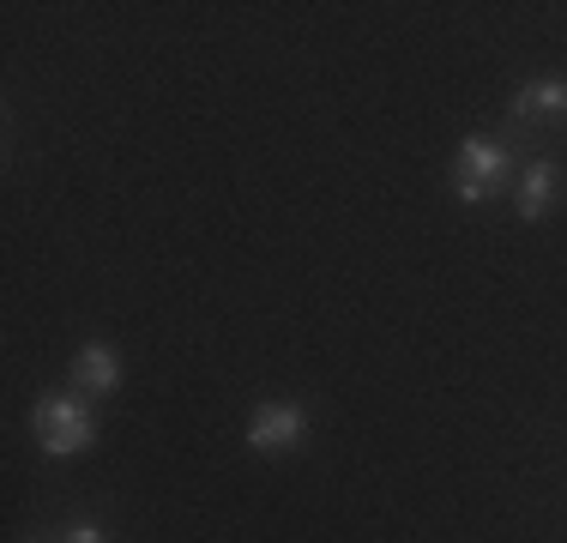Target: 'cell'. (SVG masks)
Instances as JSON below:
<instances>
[{"instance_id": "obj_1", "label": "cell", "mask_w": 567, "mask_h": 543, "mask_svg": "<svg viewBox=\"0 0 567 543\" xmlns=\"http://www.w3.org/2000/svg\"><path fill=\"white\" fill-rule=\"evenodd\" d=\"M31 434L49 459H73L85 447H97V417H91V404L79 392H43L31 404Z\"/></svg>"}, {"instance_id": "obj_2", "label": "cell", "mask_w": 567, "mask_h": 543, "mask_svg": "<svg viewBox=\"0 0 567 543\" xmlns=\"http://www.w3.org/2000/svg\"><path fill=\"white\" fill-rule=\"evenodd\" d=\"M513 182V152L502 140H489V133H465L453 152V194L465 199V206H483V199H495L502 187Z\"/></svg>"}, {"instance_id": "obj_3", "label": "cell", "mask_w": 567, "mask_h": 543, "mask_svg": "<svg viewBox=\"0 0 567 543\" xmlns=\"http://www.w3.org/2000/svg\"><path fill=\"white\" fill-rule=\"evenodd\" d=\"M308 441V411L296 399H260L248 417V447L260 459H278V453H296Z\"/></svg>"}, {"instance_id": "obj_4", "label": "cell", "mask_w": 567, "mask_h": 543, "mask_svg": "<svg viewBox=\"0 0 567 543\" xmlns=\"http://www.w3.org/2000/svg\"><path fill=\"white\" fill-rule=\"evenodd\" d=\"M513 121L519 127H567V79H525L513 91Z\"/></svg>"}, {"instance_id": "obj_5", "label": "cell", "mask_w": 567, "mask_h": 543, "mask_svg": "<svg viewBox=\"0 0 567 543\" xmlns=\"http://www.w3.org/2000/svg\"><path fill=\"white\" fill-rule=\"evenodd\" d=\"M561 194V163L556 157H532L519 175V187H513V212H519V224H544V212L556 206Z\"/></svg>"}, {"instance_id": "obj_6", "label": "cell", "mask_w": 567, "mask_h": 543, "mask_svg": "<svg viewBox=\"0 0 567 543\" xmlns=\"http://www.w3.org/2000/svg\"><path fill=\"white\" fill-rule=\"evenodd\" d=\"M73 387H85V392H115V387H121V357H115V345L85 338V345H79V357H73Z\"/></svg>"}, {"instance_id": "obj_7", "label": "cell", "mask_w": 567, "mask_h": 543, "mask_svg": "<svg viewBox=\"0 0 567 543\" xmlns=\"http://www.w3.org/2000/svg\"><path fill=\"white\" fill-rule=\"evenodd\" d=\"M55 543H110V532H103L97 520H73V525H61Z\"/></svg>"}, {"instance_id": "obj_8", "label": "cell", "mask_w": 567, "mask_h": 543, "mask_svg": "<svg viewBox=\"0 0 567 543\" xmlns=\"http://www.w3.org/2000/svg\"><path fill=\"white\" fill-rule=\"evenodd\" d=\"M31 543H49V537H31Z\"/></svg>"}]
</instances>
